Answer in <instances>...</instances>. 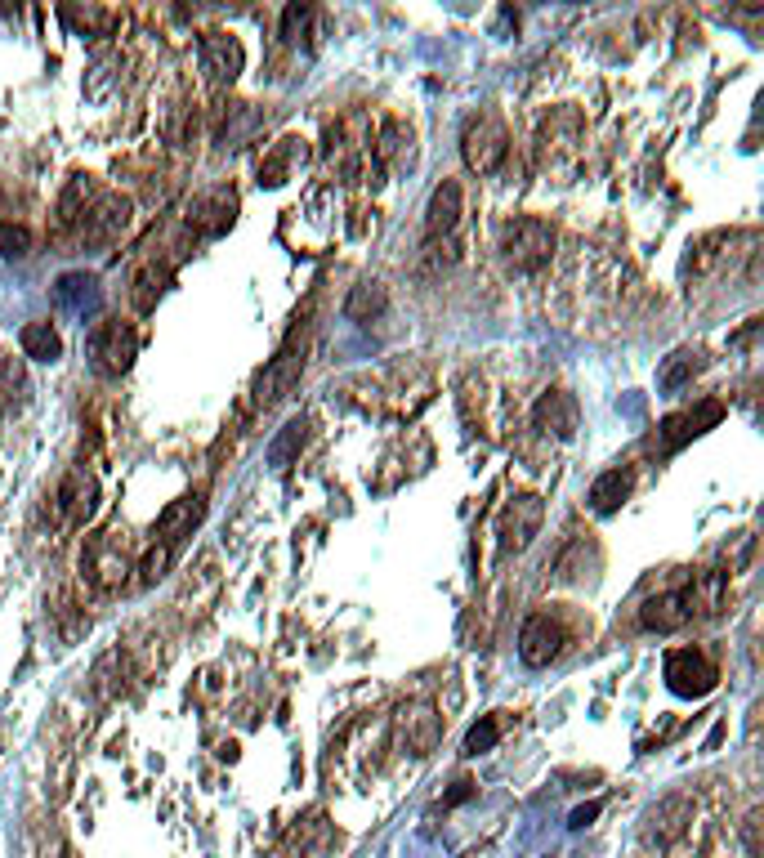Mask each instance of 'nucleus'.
Here are the masks:
<instances>
[{
    "label": "nucleus",
    "instance_id": "72a5a7b5",
    "mask_svg": "<svg viewBox=\"0 0 764 858\" xmlns=\"http://www.w3.org/2000/svg\"><path fill=\"white\" fill-rule=\"evenodd\" d=\"M166 564H170V546H152L148 555H143V564H139L143 581H157V577H166Z\"/></svg>",
    "mask_w": 764,
    "mask_h": 858
},
{
    "label": "nucleus",
    "instance_id": "423d86ee",
    "mask_svg": "<svg viewBox=\"0 0 764 858\" xmlns=\"http://www.w3.org/2000/svg\"><path fill=\"white\" fill-rule=\"evenodd\" d=\"M443 742V715H438L429 702H407L398 711V747L412 760L434 756V747Z\"/></svg>",
    "mask_w": 764,
    "mask_h": 858
},
{
    "label": "nucleus",
    "instance_id": "6ab92c4d",
    "mask_svg": "<svg viewBox=\"0 0 764 858\" xmlns=\"http://www.w3.org/2000/svg\"><path fill=\"white\" fill-rule=\"evenodd\" d=\"M630 488H635V474H630V470H608V474H599V479L590 483V510H595V514L622 510V501L630 497Z\"/></svg>",
    "mask_w": 764,
    "mask_h": 858
},
{
    "label": "nucleus",
    "instance_id": "a211bd4d",
    "mask_svg": "<svg viewBox=\"0 0 764 858\" xmlns=\"http://www.w3.org/2000/svg\"><path fill=\"white\" fill-rule=\"evenodd\" d=\"M197 519H202V497H179L175 505H166V510H161V519H157V541L175 550V541L184 537V532L193 528Z\"/></svg>",
    "mask_w": 764,
    "mask_h": 858
},
{
    "label": "nucleus",
    "instance_id": "7ed1b4c3",
    "mask_svg": "<svg viewBox=\"0 0 764 858\" xmlns=\"http://www.w3.org/2000/svg\"><path fill=\"white\" fill-rule=\"evenodd\" d=\"M139 354V331L121 318H99L90 327V362L103 376H126Z\"/></svg>",
    "mask_w": 764,
    "mask_h": 858
},
{
    "label": "nucleus",
    "instance_id": "f03ea898",
    "mask_svg": "<svg viewBox=\"0 0 764 858\" xmlns=\"http://www.w3.org/2000/svg\"><path fill=\"white\" fill-rule=\"evenodd\" d=\"M461 152H465V166L474 175H492L501 170V161L510 157V130L496 112H479V117L465 121L461 130Z\"/></svg>",
    "mask_w": 764,
    "mask_h": 858
},
{
    "label": "nucleus",
    "instance_id": "20e7f679",
    "mask_svg": "<svg viewBox=\"0 0 764 858\" xmlns=\"http://www.w3.org/2000/svg\"><path fill=\"white\" fill-rule=\"evenodd\" d=\"M662 675L675 698H706L715 689V666L702 648H675V653H666Z\"/></svg>",
    "mask_w": 764,
    "mask_h": 858
},
{
    "label": "nucleus",
    "instance_id": "c85d7f7f",
    "mask_svg": "<svg viewBox=\"0 0 764 858\" xmlns=\"http://www.w3.org/2000/svg\"><path fill=\"white\" fill-rule=\"evenodd\" d=\"M496 742H501V720H496V715H483V720L465 733V756H483V751H492Z\"/></svg>",
    "mask_w": 764,
    "mask_h": 858
},
{
    "label": "nucleus",
    "instance_id": "7c9ffc66",
    "mask_svg": "<svg viewBox=\"0 0 764 858\" xmlns=\"http://www.w3.org/2000/svg\"><path fill=\"white\" fill-rule=\"evenodd\" d=\"M309 23H313V5H286L282 36L286 41H304V36H309Z\"/></svg>",
    "mask_w": 764,
    "mask_h": 858
},
{
    "label": "nucleus",
    "instance_id": "9b49d317",
    "mask_svg": "<svg viewBox=\"0 0 764 858\" xmlns=\"http://www.w3.org/2000/svg\"><path fill=\"white\" fill-rule=\"evenodd\" d=\"M559 653H563V631H559V626L550 622L546 613L528 617V622H523V631H519V657H523V666L541 671V666H550Z\"/></svg>",
    "mask_w": 764,
    "mask_h": 858
},
{
    "label": "nucleus",
    "instance_id": "393cba45",
    "mask_svg": "<svg viewBox=\"0 0 764 858\" xmlns=\"http://www.w3.org/2000/svg\"><path fill=\"white\" fill-rule=\"evenodd\" d=\"M304 438H309V421L304 416H291L282 429H278V438L269 443V465H291L295 456H300V447H304Z\"/></svg>",
    "mask_w": 764,
    "mask_h": 858
},
{
    "label": "nucleus",
    "instance_id": "f8f14e48",
    "mask_svg": "<svg viewBox=\"0 0 764 858\" xmlns=\"http://www.w3.org/2000/svg\"><path fill=\"white\" fill-rule=\"evenodd\" d=\"M577 416H581V407L568 389H550V394H541L537 407H532V425H537L541 434H555V438L577 434Z\"/></svg>",
    "mask_w": 764,
    "mask_h": 858
},
{
    "label": "nucleus",
    "instance_id": "4be33fe9",
    "mask_svg": "<svg viewBox=\"0 0 764 858\" xmlns=\"http://www.w3.org/2000/svg\"><path fill=\"white\" fill-rule=\"evenodd\" d=\"M27 394H32V385H27L23 358H5L0 362V412H23Z\"/></svg>",
    "mask_w": 764,
    "mask_h": 858
},
{
    "label": "nucleus",
    "instance_id": "9d476101",
    "mask_svg": "<svg viewBox=\"0 0 764 858\" xmlns=\"http://www.w3.org/2000/svg\"><path fill=\"white\" fill-rule=\"evenodd\" d=\"M237 219V193L233 188H210L188 206V228L197 237H224Z\"/></svg>",
    "mask_w": 764,
    "mask_h": 858
},
{
    "label": "nucleus",
    "instance_id": "ddd939ff",
    "mask_svg": "<svg viewBox=\"0 0 764 858\" xmlns=\"http://www.w3.org/2000/svg\"><path fill=\"white\" fill-rule=\"evenodd\" d=\"M461 211H465V193L456 179H443V184L429 193V211H425V233L429 242H438V237H452L456 224H461Z\"/></svg>",
    "mask_w": 764,
    "mask_h": 858
},
{
    "label": "nucleus",
    "instance_id": "c756f323",
    "mask_svg": "<svg viewBox=\"0 0 764 858\" xmlns=\"http://www.w3.org/2000/svg\"><path fill=\"white\" fill-rule=\"evenodd\" d=\"M32 251V233H27L23 224H9V219H0V255L5 260H18V255Z\"/></svg>",
    "mask_w": 764,
    "mask_h": 858
},
{
    "label": "nucleus",
    "instance_id": "2eb2a0df",
    "mask_svg": "<svg viewBox=\"0 0 764 858\" xmlns=\"http://www.w3.org/2000/svg\"><path fill=\"white\" fill-rule=\"evenodd\" d=\"M126 224H130V202L117 193H108V197H94V206H90V215H85L81 228H85L90 242H112Z\"/></svg>",
    "mask_w": 764,
    "mask_h": 858
},
{
    "label": "nucleus",
    "instance_id": "473e14b6",
    "mask_svg": "<svg viewBox=\"0 0 764 858\" xmlns=\"http://www.w3.org/2000/svg\"><path fill=\"white\" fill-rule=\"evenodd\" d=\"M161 282H166V273H157V269H143L139 278H135V304L143 313L157 304V295H161Z\"/></svg>",
    "mask_w": 764,
    "mask_h": 858
},
{
    "label": "nucleus",
    "instance_id": "e433bc0d",
    "mask_svg": "<svg viewBox=\"0 0 764 858\" xmlns=\"http://www.w3.org/2000/svg\"><path fill=\"white\" fill-rule=\"evenodd\" d=\"M599 809H604V805H599V800H590V805H581V809H572V818H568V827H572V832H581V827H590V823H595V818H599Z\"/></svg>",
    "mask_w": 764,
    "mask_h": 858
},
{
    "label": "nucleus",
    "instance_id": "39448f33",
    "mask_svg": "<svg viewBox=\"0 0 764 858\" xmlns=\"http://www.w3.org/2000/svg\"><path fill=\"white\" fill-rule=\"evenodd\" d=\"M81 568L90 572V581L94 586H103V590H117L121 581L130 577V555H126V546L117 541V532H99V537H90L85 541V550H81Z\"/></svg>",
    "mask_w": 764,
    "mask_h": 858
},
{
    "label": "nucleus",
    "instance_id": "5701e85b",
    "mask_svg": "<svg viewBox=\"0 0 764 858\" xmlns=\"http://www.w3.org/2000/svg\"><path fill=\"white\" fill-rule=\"evenodd\" d=\"M90 206H94V184H90L85 175H72L68 188H63V197H59V224H63V228L85 224Z\"/></svg>",
    "mask_w": 764,
    "mask_h": 858
},
{
    "label": "nucleus",
    "instance_id": "f704fd0d",
    "mask_svg": "<svg viewBox=\"0 0 764 858\" xmlns=\"http://www.w3.org/2000/svg\"><path fill=\"white\" fill-rule=\"evenodd\" d=\"M63 18H68L72 27H99V23H112L108 9H63Z\"/></svg>",
    "mask_w": 764,
    "mask_h": 858
},
{
    "label": "nucleus",
    "instance_id": "b1692460",
    "mask_svg": "<svg viewBox=\"0 0 764 858\" xmlns=\"http://www.w3.org/2000/svg\"><path fill=\"white\" fill-rule=\"evenodd\" d=\"M18 340H23V354L36 358V362H59L63 358V340L50 322H27Z\"/></svg>",
    "mask_w": 764,
    "mask_h": 858
},
{
    "label": "nucleus",
    "instance_id": "f257e3e1",
    "mask_svg": "<svg viewBox=\"0 0 764 858\" xmlns=\"http://www.w3.org/2000/svg\"><path fill=\"white\" fill-rule=\"evenodd\" d=\"M550 251H555V228H550L546 219L519 215L501 228V255H505V264H514V269H523V273L541 269V264L550 260Z\"/></svg>",
    "mask_w": 764,
    "mask_h": 858
},
{
    "label": "nucleus",
    "instance_id": "cd10ccee",
    "mask_svg": "<svg viewBox=\"0 0 764 858\" xmlns=\"http://www.w3.org/2000/svg\"><path fill=\"white\" fill-rule=\"evenodd\" d=\"M295 143L300 139H282L278 148L269 152V157H264V166H260V184L264 188H278V184H286V170H291V161H295Z\"/></svg>",
    "mask_w": 764,
    "mask_h": 858
},
{
    "label": "nucleus",
    "instance_id": "4c0bfd02",
    "mask_svg": "<svg viewBox=\"0 0 764 858\" xmlns=\"http://www.w3.org/2000/svg\"><path fill=\"white\" fill-rule=\"evenodd\" d=\"M470 796H474V783H456V791L443 800V805H447V809H452V805H465V800H470Z\"/></svg>",
    "mask_w": 764,
    "mask_h": 858
},
{
    "label": "nucleus",
    "instance_id": "aec40b11",
    "mask_svg": "<svg viewBox=\"0 0 764 858\" xmlns=\"http://www.w3.org/2000/svg\"><path fill=\"white\" fill-rule=\"evenodd\" d=\"M693 818V805L684 796H666L662 805L648 814V832L657 836V841H675V836L684 832V823Z\"/></svg>",
    "mask_w": 764,
    "mask_h": 858
},
{
    "label": "nucleus",
    "instance_id": "2f4dec72",
    "mask_svg": "<svg viewBox=\"0 0 764 858\" xmlns=\"http://www.w3.org/2000/svg\"><path fill=\"white\" fill-rule=\"evenodd\" d=\"M403 148H412V135H407L398 121H389L385 135H380V143H376V157L380 161H398V152H403Z\"/></svg>",
    "mask_w": 764,
    "mask_h": 858
},
{
    "label": "nucleus",
    "instance_id": "412c9836",
    "mask_svg": "<svg viewBox=\"0 0 764 858\" xmlns=\"http://www.w3.org/2000/svg\"><path fill=\"white\" fill-rule=\"evenodd\" d=\"M389 309V291L380 282H358L345 300V318L349 322H371Z\"/></svg>",
    "mask_w": 764,
    "mask_h": 858
},
{
    "label": "nucleus",
    "instance_id": "c9c22d12",
    "mask_svg": "<svg viewBox=\"0 0 764 858\" xmlns=\"http://www.w3.org/2000/svg\"><path fill=\"white\" fill-rule=\"evenodd\" d=\"M742 841H747V854L751 858L760 854V809H756V814H747V823H742Z\"/></svg>",
    "mask_w": 764,
    "mask_h": 858
},
{
    "label": "nucleus",
    "instance_id": "6e6552de",
    "mask_svg": "<svg viewBox=\"0 0 764 858\" xmlns=\"http://www.w3.org/2000/svg\"><path fill=\"white\" fill-rule=\"evenodd\" d=\"M197 59H202V72L215 85H233L246 68V50L233 32H206L202 45H197Z\"/></svg>",
    "mask_w": 764,
    "mask_h": 858
},
{
    "label": "nucleus",
    "instance_id": "f3484780",
    "mask_svg": "<svg viewBox=\"0 0 764 858\" xmlns=\"http://www.w3.org/2000/svg\"><path fill=\"white\" fill-rule=\"evenodd\" d=\"M54 295H59V304L76 318H90L94 309H99V278L94 273H63L59 286H54Z\"/></svg>",
    "mask_w": 764,
    "mask_h": 858
},
{
    "label": "nucleus",
    "instance_id": "0eeeda50",
    "mask_svg": "<svg viewBox=\"0 0 764 858\" xmlns=\"http://www.w3.org/2000/svg\"><path fill=\"white\" fill-rule=\"evenodd\" d=\"M541 519H546V505L541 497H514L501 510V523H496V537H501V555H519V550L532 546V537L541 532Z\"/></svg>",
    "mask_w": 764,
    "mask_h": 858
},
{
    "label": "nucleus",
    "instance_id": "a878e982",
    "mask_svg": "<svg viewBox=\"0 0 764 858\" xmlns=\"http://www.w3.org/2000/svg\"><path fill=\"white\" fill-rule=\"evenodd\" d=\"M697 371H702V354H697V349H675V354L662 362V371H657V385L662 389H684Z\"/></svg>",
    "mask_w": 764,
    "mask_h": 858
},
{
    "label": "nucleus",
    "instance_id": "4468645a",
    "mask_svg": "<svg viewBox=\"0 0 764 858\" xmlns=\"http://www.w3.org/2000/svg\"><path fill=\"white\" fill-rule=\"evenodd\" d=\"M300 371H304V349H300V354H295V349H282V354L273 358V367L260 376V385H255V403H260V407L282 403V398L295 389Z\"/></svg>",
    "mask_w": 764,
    "mask_h": 858
},
{
    "label": "nucleus",
    "instance_id": "bb28decb",
    "mask_svg": "<svg viewBox=\"0 0 764 858\" xmlns=\"http://www.w3.org/2000/svg\"><path fill=\"white\" fill-rule=\"evenodd\" d=\"M59 505H63V514H68L72 523L90 519V510H94V483L81 479V474H72V479L63 483V492H59Z\"/></svg>",
    "mask_w": 764,
    "mask_h": 858
},
{
    "label": "nucleus",
    "instance_id": "1a4fd4ad",
    "mask_svg": "<svg viewBox=\"0 0 764 858\" xmlns=\"http://www.w3.org/2000/svg\"><path fill=\"white\" fill-rule=\"evenodd\" d=\"M693 613H697L693 586L689 590H662V595L644 599V608H639V622H644V631L671 635V631H680V626H689Z\"/></svg>",
    "mask_w": 764,
    "mask_h": 858
},
{
    "label": "nucleus",
    "instance_id": "dca6fc26",
    "mask_svg": "<svg viewBox=\"0 0 764 858\" xmlns=\"http://www.w3.org/2000/svg\"><path fill=\"white\" fill-rule=\"evenodd\" d=\"M720 416H724V407H720V403H697L693 412L671 416V421L662 425V443H666V452H675V447H684L689 438L706 434L711 425H720Z\"/></svg>",
    "mask_w": 764,
    "mask_h": 858
}]
</instances>
